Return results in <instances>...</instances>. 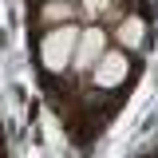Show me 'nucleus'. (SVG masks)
<instances>
[{"instance_id":"f257e3e1","label":"nucleus","mask_w":158,"mask_h":158,"mask_svg":"<svg viewBox=\"0 0 158 158\" xmlns=\"http://www.w3.org/2000/svg\"><path fill=\"white\" fill-rule=\"evenodd\" d=\"M123 67H127V63H123V56L107 59V63H103V71H99V83H115L111 75H123Z\"/></svg>"},{"instance_id":"f03ea898","label":"nucleus","mask_w":158,"mask_h":158,"mask_svg":"<svg viewBox=\"0 0 158 158\" xmlns=\"http://www.w3.org/2000/svg\"><path fill=\"white\" fill-rule=\"evenodd\" d=\"M95 52H99V32H91V36H87V48H83V56H79V63H87Z\"/></svg>"}]
</instances>
